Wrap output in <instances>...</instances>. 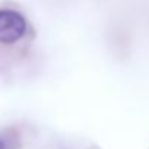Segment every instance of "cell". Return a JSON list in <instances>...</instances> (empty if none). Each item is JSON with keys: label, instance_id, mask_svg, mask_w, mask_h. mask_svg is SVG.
<instances>
[{"label": "cell", "instance_id": "6da1fadb", "mask_svg": "<svg viewBox=\"0 0 149 149\" xmlns=\"http://www.w3.org/2000/svg\"><path fill=\"white\" fill-rule=\"evenodd\" d=\"M26 34L25 18L12 9H0V42L13 44Z\"/></svg>", "mask_w": 149, "mask_h": 149}, {"label": "cell", "instance_id": "7a4b0ae2", "mask_svg": "<svg viewBox=\"0 0 149 149\" xmlns=\"http://www.w3.org/2000/svg\"><path fill=\"white\" fill-rule=\"evenodd\" d=\"M0 149H6V142L3 139H0Z\"/></svg>", "mask_w": 149, "mask_h": 149}]
</instances>
